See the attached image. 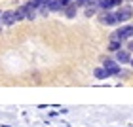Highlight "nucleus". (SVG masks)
Instances as JSON below:
<instances>
[{
    "instance_id": "obj_15",
    "label": "nucleus",
    "mask_w": 133,
    "mask_h": 127,
    "mask_svg": "<svg viewBox=\"0 0 133 127\" xmlns=\"http://www.w3.org/2000/svg\"><path fill=\"white\" fill-rule=\"evenodd\" d=\"M128 50H129V51H133V40H129V42H128Z\"/></svg>"
},
{
    "instance_id": "obj_2",
    "label": "nucleus",
    "mask_w": 133,
    "mask_h": 127,
    "mask_svg": "<svg viewBox=\"0 0 133 127\" xmlns=\"http://www.w3.org/2000/svg\"><path fill=\"white\" fill-rule=\"evenodd\" d=\"M133 17V8L131 6H120L118 11H116V19L118 23H125V21H129Z\"/></svg>"
},
{
    "instance_id": "obj_1",
    "label": "nucleus",
    "mask_w": 133,
    "mask_h": 127,
    "mask_svg": "<svg viewBox=\"0 0 133 127\" xmlns=\"http://www.w3.org/2000/svg\"><path fill=\"white\" fill-rule=\"evenodd\" d=\"M131 36H133V25H124V27H120L118 31H114L110 34V40L124 42V40H129Z\"/></svg>"
},
{
    "instance_id": "obj_5",
    "label": "nucleus",
    "mask_w": 133,
    "mask_h": 127,
    "mask_svg": "<svg viewBox=\"0 0 133 127\" xmlns=\"http://www.w3.org/2000/svg\"><path fill=\"white\" fill-rule=\"evenodd\" d=\"M129 50H118L116 51V61L120 63V65H128V63H131V55H129Z\"/></svg>"
},
{
    "instance_id": "obj_6",
    "label": "nucleus",
    "mask_w": 133,
    "mask_h": 127,
    "mask_svg": "<svg viewBox=\"0 0 133 127\" xmlns=\"http://www.w3.org/2000/svg\"><path fill=\"white\" fill-rule=\"evenodd\" d=\"M15 21H17V19H15V11H14V10L4 11V13H2V19H0V23H2V25H6V27L14 25Z\"/></svg>"
},
{
    "instance_id": "obj_14",
    "label": "nucleus",
    "mask_w": 133,
    "mask_h": 127,
    "mask_svg": "<svg viewBox=\"0 0 133 127\" xmlns=\"http://www.w3.org/2000/svg\"><path fill=\"white\" fill-rule=\"evenodd\" d=\"M131 76V72H128V70H120L118 72V78H129Z\"/></svg>"
},
{
    "instance_id": "obj_12",
    "label": "nucleus",
    "mask_w": 133,
    "mask_h": 127,
    "mask_svg": "<svg viewBox=\"0 0 133 127\" xmlns=\"http://www.w3.org/2000/svg\"><path fill=\"white\" fill-rule=\"evenodd\" d=\"M99 10H110V0H97Z\"/></svg>"
},
{
    "instance_id": "obj_9",
    "label": "nucleus",
    "mask_w": 133,
    "mask_h": 127,
    "mask_svg": "<svg viewBox=\"0 0 133 127\" xmlns=\"http://www.w3.org/2000/svg\"><path fill=\"white\" fill-rule=\"evenodd\" d=\"M15 19H17V21L27 19V6H21V8L15 10Z\"/></svg>"
},
{
    "instance_id": "obj_8",
    "label": "nucleus",
    "mask_w": 133,
    "mask_h": 127,
    "mask_svg": "<svg viewBox=\"0 0 133 127\" xmlns=\"http://www.w3.org/2000/svg\"><path fill=\"white\" fill-rule=\"evenodd\" d=\"M93 76L97 78V80H107V78H110V74H108V70L105 66H97V68L93 70Z\"/></svg>"
},
{
    "instance_id": "obj_3",
    "label": "nucleus",
    "mask_w": 133,
    "mask_h": 127,
    "mask_svg": "<svg viewBox=\"0 0 133 127\" xmlns=\"http://www.w3.org/2000/svg\"><path fill=\"white\" fill-rule=\"evenodd\" d=\"M99 21H101V25H116L118 19H116V13H110V10H103L101 13H99Z\"/></svg>"
},
{
    "instance_id": "obj_16",
    "label": "nucleus",
    "mask_w": 133,
    "mask_h": 127,
    "mask_svg": "<svg viewBox=\"0 0 133 127\" xmlns=\"http://www.w3.org/2000/svg\"><path fill=\"white\" fill-rule=\"evenodd\" d=\"M129 65H131V66H133V59H131V63H129Z\"/></svg>"
},
{
    "instance_id": "obj_17",
    "label": "nucleus",
    "mask_w": 133,
    "mask_h": 127,
    "mask_svg": "<svg viewBox=\"0 0 133 127\" xmlns=\"http://www.w3.org/2000/svg\"><path fill=\"white\" fill-rule=\"evenodd\" d=\"M0 19H2V13H0Z\"/></svg>"
},
{
    "instance_id": "obj_13",
    "label": "nucleus",
    "mask_w": 133,
    "mask_h": 127,
    "mask_svg": "<svg viewBox=\"0 0 133 127\" xmlns=\"http://www.w3.org/2000/svg\"><path fill=\"white\" fill-rule=\"evenodd\" d=\"M124 0H110V8H120Z\"/></svg>"
},
{
    "instance_id": "obj_11",
    "label": "nucleus",
    "mask_w": 133,
    "mask_h": 127,
    "mask_svg": "<svg viewBox=\"0 0 133 127\" xmlns=\"http://www.w3.org/2000/svg\"><path fill=\"white\" fill-rule=\"evenodd\" d=\"M118 50H122V42L110 40V44H108V51H114V53H116Z\"/></svg>"
},
{
    "instance_id": "obj_7",
    "label": "nucleus",
    "mask_w": 133,
    "mask_h": 127,
    "mask_svg": "<svg viewBox=\"0 0 133 127\" xmlns=\"http://www.w3.org/2000/svg\"><path fill=\"white\" fill-rule=\"evenodd\" d=\"M63 11H65V15L69 17V19H74L76 13H78V4H76V2H72V4H69V6H65Z\"/></svg>"
},
{
    "instance_id": "obj_4",
    "label": "nucleus",
    "mask_w": 133,
    "mask_h": 127,
    "mask_svg": "<svg viewBox=\"0 0 133 127\" xmlns=\"http://www.w3.org/2000/svg\"><path fill=\"white\" fill-rule=\"evenodd\" d=\"M103 66L108 70V74H110V76H118V72L122 70V68H120V63L118 61H112V59H105V61H103Z\"/></svg>"
},
{
    "instance_id": "obj_10",
    "label": "nucleus",
    "mask_w": 133,
    "mask_h": 127,
    "mask_svg": "<svg viewBox=\"0 0 133 127\" xmlns=\"http://www.w3.org/2000/svg\"><path fill=\"white\" fill-rule=\"evenodd\" d=\"M48 8H50V11H59V10H63L65 6H63V2H61V0H51Z\"/></svg>"
}]
</instances>
